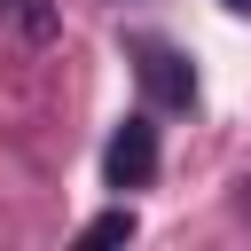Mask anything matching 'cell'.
Wrapping results in <instances>:
<instances>
[{
    "mask_svg": "<svg viewBox=\"0 0 251 251\" xmlns=\"http://www.w3.org/2000/svg\"><path fill=\"white\" fill-rule=\"evenodd\" d=\"M102 173H110V188H149V173H157V126L133 110V118H118V133H110V149H102Z\"/></svg>",
    "mask_w": 251,
    "mask_h": 251,
    "instance_id": "1",
    "label": "cell"
},
{
    "mask_svg": "<svg viewBox=\"0 0 251 251\" xmlns=\"http://www.w3.org/2000/svg\"><path fill=\"white\" fill-rule=\"evenodd\" d=\"M133 71H141V86L157 94V102H196V71H188V55L180 47H165V39H133Z\"/></svg>",
    "mask_w": 251,
    "mask_h": 251,
    "instance_id": "2",
    "label": "cell"
},
{
    "mask_svg": "<svg viewBox=\"0 0 251 251\" xmlns=\"http://www.w3.org/2000/svg\"><path fill=\"white\" fill-rule=\"evenodd\" d=\"M126 235H133V212H102V220H86L78 243H126Z\"/></svg>",
    "mask_w": 251,
    "mask_h": 251,
    "instance_id": "3",
    "label": "cell"
},
{
    "mask_svg": "<svg viewBox=\"0 0 251 251\" xmlns=\"http://www.w3.org/2000/svg\"><path fill=\"white\" fill-rule=\"evenodd\" d=\"M227 8H235V16H251V0H227Z\"/></svg>",
    "mask_w": 251,
    "mask_h": 251,
    "instance_id": "4",
    "label": "cell"
},
{
    "mask_svg": "<svg viewBox=\"0 0 251 251\" xmlns=\"http://www.w3.org/2000/svg\"><path fill=\"white\" fill-rule=\"evenodd\" d=\"M243 212H251V188H243Z\"/></svg>",
    "mask_w": 251,
    "mask_h": 251,
    "instance_id": "5",
    "label": "cell"
},
{
    "mask_svg": "<svg viewBox=\"0 0 251 251\" xmlns=\"http://www.w3.org/2000/svg\"><path fill=\"white\" fill-rule=\"evenodd\" d=\"M0 8H16V0H0Z\"/></svg>",
    "mask_w": 251,
    "mask_h": 251,
    "instance_id": "6",
    "label": "cell"
}]
</instances>
